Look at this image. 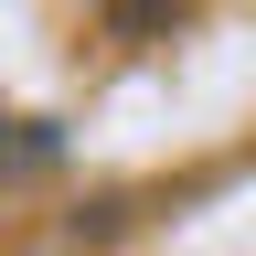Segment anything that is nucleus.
Wrapping results in <instances>:
<instances>
[{"label":"nucleus","instance_id":"nucleus-1","mask_svg":"<svg viewBox=\"0 0 256 256\" xmlns=\"http://www.w3.org/2000/svg\"><path fill=\"white\" fill-rule=\"evenodd\" d=\"M192 0H107V32L118 43H160V32H182Z\"/></svg>","mask_w":256,"mask_h":256}]
</instances>
